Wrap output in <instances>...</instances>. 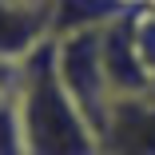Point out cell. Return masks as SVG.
I'll use <instances>...</instances> for the list:
<instances>
[{"instance_id":"obj_1","label":"cell","mask_w":155,"mask_h":155,"mask_svg":"<svg viewBox=\"0 0 155 155\" xmlns=\"http://www.w3.org/2000/svg\"><path fill=\"white\" fill-rule=\"evenodd\" d=\"M20 131L24 155H100V135L76 107L56 72V40H44L20 68Z\"/></svg>"},{"instance_id":"obj_2","label":"cell","mask_w":155,"mask_h":155,"mask_svg":"<svg viewBox=\"0 0 155 155\" xmlns=\"http://www.w3.org/2000/svg\"><path fill=\"white\" fill-rule=\"evenodd\" d=\"M104 28L91 32H72L56 40V72L60 84L68 87V96L76 100V107L87 115V123L104 127L107 107H111V87H107V72H104Z\"/></svg>"},{"instance_id":"obj_3","label":"cell","mask_w":155,"mask_h":155,"mask_svg":"<svg viewBox=\"0 0 155 155\" xmlns=\"http://www.w3.org/2000/svg\"><path fill=\"white\" fill-rule=\"evenodd\" d=\"M100 155H155V91L111 100L100 127Z\"/></svg>"},{"instance_id":"obj_4","label":"cell","mask_w":155,"mask_h":155,"mask_svg":"<svg viewBox=\"0 0 155 155\" xmlns=\"http://www.w3.org/2000/svg\"><path fill=\"white\" fill-rule=\"evenodd\" d=\"M143 8V4H139ZM131 16H119L104 28V72H107V87H111V100L115 96H143V91H155V80L147 76L143 60H139V48H135V28H131Z\"/></svg>"},{"instance_id":"obj_5","label":"cell","mask_w":155,"mask_h":155,"mask_svg":"<svg viewBox=\"0 0 155 155\" xmlns=\"http://www.w3.org/2000/svg\"><path fill=\"white\" fill-rule=\"evenodd\" d=\"M52 40V0H0V60H24Z\"/></svg>"},{"instance_id":"obj_6","label":"cell","mask_w":155,"mask_h":155,"mask_svg":"<svg viewBox=\"0 0 155 155\" xmlns=\"http://www.w3.org/2000/svg\"><path fill=\"white\" fill-rule=\"evenodd\" d=\"M139 4L131 0H52V40L72 36V32H91L107 28L111 20L135 12Z\"/></svg>"},{"instance_id":"obj_7","label":"cell","mask_w":155,"mask_h":155,"mask_svg":"<svg viewBox=\"0 0 155 155\" xmlns=\"http://www.w3.org/2000/svg\"><path fill=\"white\" fill-rule=\"evenodd\" d=\"M0 155H24V131H20V111L16 100H0Z\"/></svg>"}]
</instances>
